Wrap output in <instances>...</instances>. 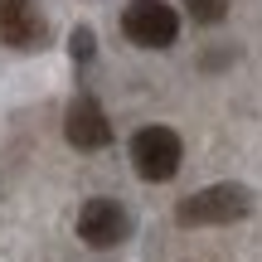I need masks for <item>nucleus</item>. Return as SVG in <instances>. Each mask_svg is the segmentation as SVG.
I'll return each mask as SVG.
<instances>
[{
    "label": "nucleus",
    "mask_w": 262,
    "mask_h": 262,
    "mask_svg": "<svg viewBox=\"0 0 262 262\" xmlns=\"http://www.w3.org/2000/svg\"><path fill=\"white\" fill-rule=\"evenodd\" d=\"M248 209H253V189L228 180V185H209L199 194H189L175 209V219L189 228H209V224H238V219H248Z\"/></svg>",
    "instance_id": "nucleus-1"
},
{
    "label": "nucleus",
    "mask_w": 262,
    "mask_h": 262,
    "mask_svg": "<svg viewBox=\"0 0 262 262\" xmlns=\"http://www.w3.org/2000/svg\"><path fill=\"white\" fill-rule=\"evenodd\" d=\"M180 160H185V146H180V136L170 126H141L136 136H131V165H136V175L150 180V185L170 180L180 170Z\"/></svg>",
    "instance_id": "nucleus-2"
},
{
    "label": "nucleus",
    "mask_w": 262,
    "mask_h": 262,
    "mask_svg": "<svg viewBox=\"0 0 262 262\" xmlns=\"http://www.w3.org/2000/svg\"><path fill=\"white\" fill-rule=\"evenodd\" d=\"M122 34L141 49H170L180 34V15L165 0H131L122 10Z\"/></svg>",
    "instance_id": "nucleus-3"
},
{
    "label": "nucleus",
    "mask_w": 262,
    "mask_h": 262,
    "mask_svg": "<svg viewBox=\"0 0 262 262\" xmlns=\"http://www.w3.org/2000/svg\"><path fill=\"white\" fill-rule=\"evenodd\" d=\"M131 233V219L117 199H88L83 214H78V238L88 248H117Z\"/></svg>",
    "instance_id": "nucleus-4"
},
{
    "label": "nucleus",
    "mask_w": 262,
    "mask_h": 262,
    "mask_svg": "<svg viewBox=\"0 0 262 262\" xmlns=\"http://www.w3.org/2000/svg\"><path fill=\"white\" fill-rule=\"evenodd\" d=\"M49 19L39 15L34 0H0V44L10 49H44Z\"/></svg>",
    "instance_id": "nucleus-5"
},
{
    "label": "nucleus",
    "mask_w": 262,
    "mask_h": 262,
    "mask_svg": "<svg viewBox=\"0 0 262 262\" xmlns=\"http://www.w3.org/2000/svg\"><path fill=\"white\" fill-rule=\"evenodd\" d=\"M63 136L73 141L78 150H102L107 141H112V122H107L102 102H97V97H73V107H68V117H63Z\"/></svg>",
    "instance_id": "nucleus-6"
},
{
    "label": "nucleus",
    "mask_w": 262,
    "mask_h": 262,
    "mask_svg": "<svg viewBox=\"0 0 262 262\" xmlns=\"http://www.w3.org/2000/svg\"><path fill=\"white\" fill-rule=\"evenodd\" d=\"M189 19H199V25H219V19L228 15V0H185Z\"/></svg>",
    "instance_id": "nucleus-7"
},
{
    "label": "nucleus",
    "mask_w": 262,
    "mask_h": 262,
    "mask_svg": "<svg viewBox=\"0 0 262 262\" xmlns=\"http://www.w3.org/2000/svg\"><path fill=\"white\" fill-rule=\"evenodd\" d=\"M73 58H93V29H73Z\"/></svg>",
    "instance_id": "nucleus-8"
}]
</instances>
